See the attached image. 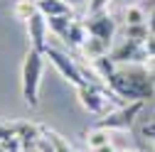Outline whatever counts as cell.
I'll use <instances>...</instances> for the list:
<instances>
[{"label": "cell", "mask_w": 155, "mask_h": 152, "mask_svg": "<svg viewBox=\"0 0 155 152\" xmlns=\"http://www.w3.org/2000/svg\"><path fill=\"white\" fill-rule=\"evenodd\" d=\"M106 86L118 98L133 101H155V59L145 64H118Z\"/></svg>", "instance_id": "cell-1"}, {"label": "cell", "mask_w": 155, "mask_h": 152, "mask_svg": "<svg viewBox=\"0 0 155 152\" xmlns=\"http://www.w3.org/2000/svg\"><path fill=\"white\" fill-rule=\"evenodd\" d=\"M42 71H45V54L30 47L22 62V98L30 108L40 106V84H42Z\"/></svg>", "instance_id": "cell-2"}, {"label": "cell", "mask_w": 155, "mask_h": 152, "mask_svg": "<svg viewBox=\"0 0 155 152\" xmlns=\"http://www.w3.org/2000/svg\"><path fill=\"white\" fill-rule=\"evenodd\" d=\"M76 96H79V103L96 116H106V103L118 98L108 86H101V84H84L76 88Z\"/></svg>", "instance_id": "cell-3"}, {"label": "cell", "mask_w": 155, "mask_h": 152, "mask_svg": "<svg viewBox=\"0 0 155 152\" xmlns=\"http://www.w3.org/2000/svg\"><path fill=\"white\" fill-rule=\"evenodd\" d=\"M140 110H143V101L126 103V106L116 108V110H108L106 116H101L99 120L94 123V128H104V130H128Z\"/></svg>", "instance_id": "cell-4"}, {"label": "cell", "mask_w": 155, "mask_h": 152, "mask_svg": "<svg viewBox=\"0 0 155 152\" xmlns=\"http://www.w3.org/2000/svg\"><path fill=\"white\" fill-rule=\"evenodd\" d=\"M45 56L54 64V69L62 74V79H67L69 84H74L76 88L79 86H84L86 84V79H84V74H81V66L76 64L71 56H67L64 52H59V49H54V47H47V52H45Z\"/></svg>", "instance_id": "cell-5"}, {"label": "cell", "mask_w": 155, "mask_h": 152, "mask_svg": "<svg viewBox=\"0 0 155 152\" xmlns=\"http://www.w3.org/2000/svg\"><path fill=\"white\" fill-rule=\"evenodd\" d=\"M108 56L116 64H145L150 59L148 49H145V42H135V40H128V37H126V42L118 44Z\"/></svg>", "instance_id": "cell-6"}, {"label": "cell", "mask_w": 155, "mask_h": 152, "mask_svg": "<svg viewBox=\"0 0 155 152\" xmlns=\"http://www.w3.org/2000/svg\"><path fill=\"white\" fill-rule=\"evenodd\" d=\"M86 30L91 37H99V40L111 42L116 34V20L108 15V10L96 12V15H86Z\"/></svg>", "instance_id": "cell-7"}, {"label": "cell", "mask_w": 155, "mask_h": 152, "mask_svg": "<svg viewBox=\"0 0 155 152\" xmlns=\"http://www.w3.org/2000/svg\"><path fill=\"white\" fill-rule=\"evenodd\" d=\"M47 32H49V25H47V17L37 10L30 20H27V37H30V47L37 49V52H47Z\"/></svg>", "instance_id": "cell-8"}, {"label": "cell", "mask_w": 155, "mask_h": 152, "mask_svg": "<svg viewBox=\"0 0 155 152\" xmlns=\"http://www.w3.org/2000/svg\"><path fill=\"white\" fill-rule=\"evenodd\" d=\"M42 128L35 125V123H20V128H17V138H20L22 142V152H35L37 150V142H40L42 138Z\"/></svg>", "instance_id": "cell-9"}, {"label": "cell", "mask_w": 155, "mask_h": 152, "mask_svg": "<svg viewBox=\"0 0 155 152\" xmlns=\"http://www.w3.org/2000/svg\"><path fill=\"white\" fill-rule=\"evenodd\" d=\"M89 40V30H86V22H81V20H71V25H69V30H67V37H64V42L69 44V47H84V42Z\"/></svg>", "instance_id": "cell-10"}, {"label": "cell", "mask_w": 155, "mask_h": 152, "mask_svg": "<svg viewBox=\"0 0 155 152\" xmlns=\"http://www.w3.org/2000/svg\"><path fill=\"white\" fill-rule=\"evenodd\" d=\"M108 47H111V42H106V40H99V37H91L89 34V40L84 42V47H81V52H84V56L86 59H99V56H106L108 54Z\"/></svg>", "instance_id": "cell-11"}, {"label": "cell", "mask_w": 155, "mask_h": 152, "mask_svg": "<svg viewBox=\"0 0 155 152\" xmlns=\"http://www.w3.org/2000/svg\"><path fill=\"white\" fill-rule=\"evenodd\" d=\"M37 10L45 17H59V15H71V8L62 0H37Z\"/></svg>", "instance_id": "cell-12"}, {"label": "cell", "mask_w": 155, "mask_h": 152, "mask_svg": "<svg viewBox=\"0 0 155 152\" xmlns=\"http://www.w3.org/2000/svg\"><path fill=\"white\" fill-rule=\"evenodd\" d=\"M84 140H86L89 150H99V147L111 142V135H108V130H104V128H91V130H86Z\"/></svg>", "instance_id": "cell-13"}, {"label": "cell", "mask_w": 155, "mask_h": 152, "mask_svg": "<svg viewBox=\"0 0 155 152\" xmlns=\"http://www.w3.org/2000/svg\"><path fill=\"white\" fill-rule=\"evenodd\" d=\"M116 66H118V64H116L108 54H106V56H99V59H94V74L99 76V79H101L104 84L111 79V74L116 71Z\"/></svg>", "instance_id": "cell-14"}, {"label": "cell", "mask_w": 155, "mask_h": 152, "mask_svg": "<svg viewBox=\"0 0 155 152\" xmlns=\"http://www.w3.org/2000/svg\"><path fill=\"white\" fill-rule=\"evenodd\" d=\"M71 20L74 17L71 15H59V17H47V25H49V30L57 34V37H67V30H69V25H71Z\"/></svg>", "instance_id": "cell-15"}, {"label": "cell", "mask_w": 155, "mask_h": 152, "mask_svg": "<svg viewBox=\"0 0 155 152\" xmlns=\"http://www.w3.org/2000/svg\"><path fill=\"white\" fill-rule=\"evenodd\" d=\"M35 12H37V0H20V3H15V8H12V15L17 20H22V22H27Z\"/></svg>", "instance_id": "cell-16"}, {"label": "cell", "mask_w": 155, "mask_h": 152, "mask_svg": "<svg viewBox=\"0 0 155 152\" xmlns=\"http://www.w3.org/2000/svg\"><path fill=\"white\" fill-rule=\"evenodd\" d=\"M145 22H148V10L143 5L126 8V25H145Z\"/></svg>", "instance_id": "cell-17"}, {"label": "cell", "mask_w": 155, "mask_h": 152, "mask_svg": "<svg viewBox=\"0 0 155 152\" xmlns=\"http://www.w3.org/2000/svg\"><path fill=\"white\" fill-rule=\"evenodd\" d=\"M126 37H128V40H135V42H145L150 37L148 22L145 25H126Z\"/></svg>", "instance_id": "cell-18"}, {"label": "cell", "mask_w": 155, "mask_h": 152, "mask_svg": "<svg viewBox=\"0 0 155 152\" xmlns=\"http://www.w3.org/2000/svg\"><path fill=\"white\" fill-rule=\"evenodd\" d=\"M17 128H20V123H8V120H0V142L17 138Z\"/></svg>", "instance_id": "cell-19"}, {"label": "cell", "mask_w": 155, "mask_h": 152, "mask_svg": "<svg viewBox=\"0 0 155 152\" xmlns=\"http://www.w3.org/2000/svg\"><path fill=\"white\" fill-rule=\"evenodd\" d=\"M108 3H111V0H89L86 15H96V12H104V10H108Z\"/></svg>", "instance_id": "cell-20"}, {"label": "cell", "mask_w": 155, "mask_h": 152, "mask_svg": "<svg viewBox=\"0 0 155 152\" xmlns=\"http://www.w3.org/2000/svg\"><path fill=\"white\" fill-rule=\"evenodd\" d=\"M145 49H148V56L150 59H155V34H150L145 40Z\"/></svg>", "instance_id": "cell-21"}, {"label": "cell", "mask_w": 155, "mask_h": 152, "mask_svg": "<svg viewBox=\"0 0 155 152\" xmlns=\"http://www.w3.org/2000/svg\"><path fill=\"white\" fill-rule=\"evenodd\" d=\"M143 135H148V138H155V120H150V123L143 128Z\"/></svg>", "instance_id": "cell-22"}, {"label": "cell", "mask_w": 155, "mask_h": 152, "mask_svg": "<svg viewBox=\"0 0 155 152\" xmlns=\"http://www.w3.org/2000/svg\"><path fill=\"white\" fill-rule=\"evenodd\" d=\"M94 152H118V150H116V147L108 142V145H104V147H99V150H94Z\"/></svg>", "instance_id": "cell-23"}, {"label": "cell", "mask_w": 155, "mask_h": 152, "mask_svg": "<svg viewBox=\"0 0 155 152\" xmlns=\"http://www.w3.org/2000/svg\"><path fill=\"white\" fill-rule=\"evenodd\" d=\"M62 3H67L69 8H76V5H81V0H62Z\"/></svg>", "instance_id": "cell-24"}, {"label": "cell", "mask_w": 155, "mask_h": 152, "mask_svg": "<svg viewBox=\"0 0 155 152\" xmlns=\"http://www.w3.org/2000/svg\"><path fill=\"white\" fill-rule=\"evenodd\" d=\"M0 152H8V150H3V147H0Z\"/></svg>", "instance_id": "cell-25"}, {"label": "cell", "mask_w": 155, "mask_h": 152, "mask_svg": "<svg viewBox=\"0 0 155 152\" xmlns=\"http://www.w3.org/2000/svg\"><path fill=\"white\" fill-rule=\"evenodd\" d=\"M153 145H155V138H153Z\"/></svg>", "instance_id": "cell-26"}]
</instances>
